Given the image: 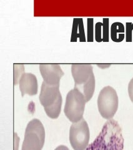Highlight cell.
Here are the masks:
<instances>
[{
    "label": "cell",
    "instance_id": "8fae6325",
    "mask_svg": "<svg viewBox=\"0 0 133 150\" xmlns=\"http://www.w3.org/2000/svg\"><path fill=\"white\" fill-rule=\"evenodd\" d=\"M125 28L122 23L120 22H115L111 26V40L120 43L124 40L125 37Z\"/></svg>",
    "mask_w": 133,
    "mask_h": 150
},
{
    "label": "cell",
    "instance_id": "9a60e30c",
    "mask_svg": "<svg viewBox=\"0 0 133 150\" xmlns=\"http://www.w3.org/2000/svg\"><path fill=\"white\" fill-rule=\"evenodd\" d=\"M103 41H109V18H103Z\"/></svg>",
    "mask_w": 133,
    "mask_h": 150
},
{
    "label": "cell",
    "instance_id": "8992f818",
    "mask_svg": "<svg viewBox=\"0 0 133 150\" xmlns=\"http://www.w3.org/2000/svg\"><path fill=\"white\" fill-rule=\"evenodd\" d=\"M118 104V96L115 89L110 86L103 88L98 98V110L103 118L111 120L117 110Z\"/></svg>",
    "mask_w": 133,
    "mask_h": 150
},
{
    "label": "cell",
    "instance_id": "ac0fdd59",
    "mask_svg": "<svg viewBox=\"0 0 133 150\" xmlns=\"http://www.w3.org/2000/svg\"><path fill=\"white\" fill-rule=\"evenodd\" d=\"M14 143H15V150H18V142H19V138L18 137L17 134H14Z\"/></svg>",
    "mask_w": 133,
    "mask_h": 150
},
{
    "label": "cell",
    "instance_id": "3957f363",
    "mask_svg": "<svg viewBox=\"0 0 133 150\" xmlns=\"http://www.w3.org/2000/svg\"><path fill=\"white\" fill-rule=\"evenodd\" d=\"M39 99L47 116L51 119L58 118L63 101L59 85H49L42 82Z\"/></svg>",
    "mask_w": 133,
    "mask_h": 150
},
{
    "label": "cell",
    "instance_id": "e0dca14e",
    "mask_svg": "<svg viewBox=\"0 0 133 150\" xmlns=\"http://www.w3.org/2000/svg\"><path fill=\"white\" fill-rule=\"evenodd\" d=\"M128 94L131 101L133 103V78L131 79L128 84Z\"/></svg>",
    "mask_w": 133,
    "mask_h": 150
},
{
    "label": "cell",
    "instance_id": "52a82bcc",
    "mask_svg": "<svg viewBox=\"0 0 133 150\" xmlns=\"http://www.w3.org/2000/svg\"><path fill=\"white\" fill-rule=\"evenodd\" d=\"M89 138V128L84 119L73 123L69 130V142L74 150H86Z\"/></svg>",
    "mask_w": 133,
    "mask_h": 150
},
{
    "label": "cell",
    "instance_id": "30bf717a",
    "mask_svg": "<svg viewBox=\"0 0 133 150\" xmlns=\"http://www.w3.org/2000/svg\"><path fill=\"white\" fill-rule=\"evenodd\" d=\"M79 40L81 42L86 41L83 21L82 18H74L71 33V42H76Z\"/></svg>",
    "mask_w": 133,
    "mask_h": 150
},
{
    "label": "cell",
    "instance_id": "9c48e42d",
    "mask_svg": "<svg viewBox=\"0 0 133 150\" xmlns=\"http://www.w3.org/2000/svg\"><path fill=\"white\" fill-rule=\"evenodd\" d=\"M19 86L22 96L25 95H36L37 93V80L35 75L30 73H24L19 81Z\"/></svg>",
    "mask_w": 133,
    "mask_h": 150
},
{
    "label": "cell",
    "instance_id": "277c9868",
    "mask_svg": "<svg viewBox=\"0 0 133 150\" xmlns=\"http://www.w3.org/2000/svg\"><path fill=\"white\" fill-rule=\"evenodd\" d=\"M45 140L43 125L39 120L33 119L26 126L21 150H42Z\"/></svg>",
    "mask_w": 133,
    "mask_h": 150
},
{
    "label": "cell",
    "instance_id": "5bb4252c",
    "mask_svg": "<svg viewBox=\"0 0 133 150\" xmlns=\"http://www.w3.org/2000/svg\"><path fill=\"white\" fill-rule=\"evenodd\" d=\"M103 23L98 22L95 25V40L97 42L103 41Z\"/></svg>",
    "mask_w": 133,
    "mask_h": 150
},
{
    "label": "cell",
    "instance_id": "d6986e66",
    "mask_svg": "<svg viewBox=\"0 0 133 150\" xmlns=\"http://www.w3.org/2000/svg\"><path fill=\"white\" fill-rule=\"evenodd\" d=\"M99 68H100L101 69H106L109 67H111V64H96Z\"/></svg>",
    "mask_w": 133,
    "mask_h": 150
},
{
    "label": "cell",
    "instance_id": "6da1fadb",
    "mask_svg": "<svg viewBox=\"0 0 133 150\" xmlns=\"http://www.w3.org/2000/svg\"><path fill=\"white\" fill-rule=\"evenodd\" d=\"M86 150H124V138L117 121L112 119L106 121L99 135Z\"/></svg>",
    "mask_w": 133,
    "mask_h": 150
},
{
    "label": "cell",
    "instance_id": "ffe728a7",
    "mask_svg": "<svg viewBox=\"0 0 133 150\" xmlns=\"http://www.w3.org/2000/svg\"><path fill=\"white\" fill-rule=\"evenodd\" d=\"M54 150H69L68 147H66L64 145H61V146H59L58 147H57Z\"/></svg>",
    "mask_w": 133,
    "mask_h": 150
},
{
    "label": "cell",
    "instance_id": "5b68a950",
    "mask_svg": "<svg viewBox=\"0 0 133 150\" xmlns=\"http://www.w3.org/2000/svg\"><path fill=\"white\" fill-rule=\"evenodd\" d=\"M86 100L83 93L77 89L68 92L66 96L64 112L67 118L72 123H77L83 119Z\"/></svg>",
    "mask_w": 133,
    "mask_h": 150
},
{
    "label": "cell",
    "instance_id": "4fadbf2b",
    "mask_svg": "<svg viewBox=\"0 0 133 150\" xmlns=\"http://www.w3.org/2000/svg\"><path fill=\"white\" fill-rule=\"evenodd\" d=\"M87 28H88V42H93L94 41V20L93 18H88Z\"/></svg>",
    "mask_w": 133,
    "mask_h": 150
},
{
    "label": "cell",
    "instance_id": "7a4b0ae2",
    "mask_svg": "<svg viewBox=\"0 0 133 150\" xmlns=\"http://www.w3.org/2000/svg\"><path fill=\"white\" fill-rule=\"evenodd\" d=\"M71 73L74 88L83 93L86 103L91 99L95 90V77L93 68L90 64H73Z\"/></svg>",
    "mask_w": 133,
    "mask_h": 150
},
{
    "label": "cell",
    "instance_id": "ba28073f",
    "mask_svg": "<svg viewBox=\"0 0 133 150\" xmlns=\"http://www.w3.org/2000/svg\"><path fill=\"white\" fill-rule=\"evenodd\" d=\"M40 71L43 81L49 85H59L60 79L64 74L58 64H41Z\"/></svg>",
    "mask_w": 133,
    "mask_h": 150
},
{
    "label": "cell",
    "instance_id": "2e32d148",
    "mask_svg": "<svg viewBox=\"0 0 133 150\" xmlns=\"http://www.w3.org/2000/svg\"><path fill=\"white\" fill-rule=\"evenodd\" d=\"M126 41L131 42L132 41V32L133 30V23H126Z\"/></svg>",
    "mask_w": 133,
    "mask_h": 150
},
{
    "label": "cell",
    "instance_id": "7c38bea8",
    "mask_svg": "<svg viewBox=\"0 0 133 150\" xmlns=\"http://www.w3.org/2000/svg\"><path fill=\"white\" fill-rule=\"evenodd\" d=\"M25 73V67L23 64H14V85L19 83L22 74Z\"/></svg>",
    "mask_w": 133,
    "mask_h": 150
}]
</instances>
